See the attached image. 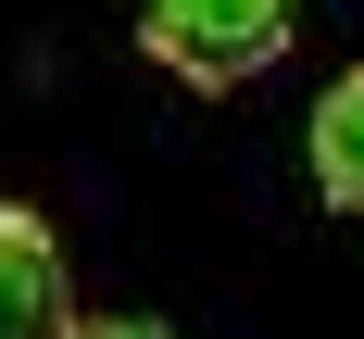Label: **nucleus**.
Masks as SVG:
<instances>
[{
    "instance_id": "f257e3e1",
    "label": "nucleus",
    "mask_w": 364,
    "mask_h": 339,
    "mask_svg": "<svg viewBox=\"0 0 364 339\" xmlns=\"http://www.w3.org/2000/svg\"><path fill=\"white\" fill-rule=\"evenodd\" d=\"M139 50L176 88H252L289 50V0H139Z\"/></svg>"
},
{
    "instance_id": "f03ea898",
    "label": "nucleus",
    "mask_w": 364,
    "mask_h": 339,
    "mask_svg": "<svg viewBox=\"0 0 364 339\" xmlns=\"http://www.w3.org/2000/svg\"><path fill=\"white\" fill-rule=\"evenodd\" d=\"M0 339H75V289H63V239L0 201Z\"/></svg>"
},
{
    "instance_id": "7ed1b4c3",
    "label": "nucleus",
    "mask_w": 364,
    "mask_h": 339,
    "mask_svg": "<svg viewBox=\"0 0 364 339\" xmlns=\"http://www.w3.org/2000/svg\"><path fill=\"white\" fill-rule=\"evenodd\" d=\"M301 163H314V201L364 214V63H352V75H327V101H314V139H301Z\"/></svg>"
},
{
    "instance_id": "20e7f679",
    "label": "nucleus",
    "mask_w": 364,
    "mask_h": 339,
    "mask_svg": "<svg viewBox=\"0 0 364 339\" xmlns=\"http://www.w3.org/2000/svg\"><path fill=\"white\" fill-rule=\"evenodd\" d=\"M75 339H176L164 314H75Z\"/></svg>"
}]
</instances>
